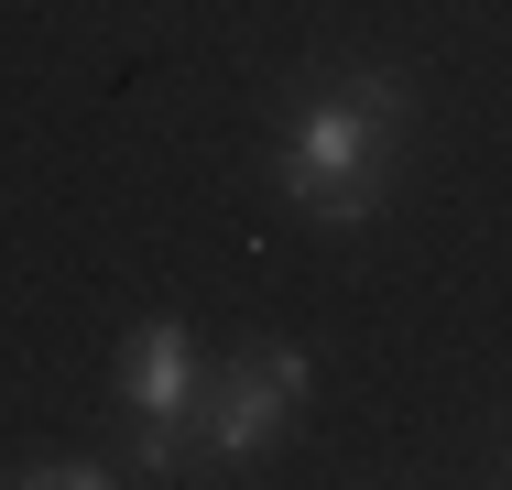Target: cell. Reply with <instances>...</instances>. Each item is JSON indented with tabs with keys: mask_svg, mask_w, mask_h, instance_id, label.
I'll return each instance as SVG.
<instances>
[{
	"mask_svg": "<svg viewBox=\"0 0 512 490\" xmlns=\"http://www.w3.org/2000/svg\"><path fill=\"white\" fill-rule=\"evenodd\" d=\"M11 480H33V490H109L120 469H109V458H33V469H11Z\"/></svg>",
	"mask_w": 512,
	"mask_h": 490,
	"instance_id": "4",
	"label": "cell"
},
{
	"mask_svg": "<svg viewBox=\"0 0 512 490\" xmlns=\"http://www.w3.org/2000/svg\"><path fill=\"white\" fill-rule=\"evenodd\" d=\"M197 382H207V349L175 316L131 327V349H120V403L131 414H197Z\"/></svg>",
	"mask_w": 512,
	"mask_h": 490,
	"instance_id": "3",
	"label": "cell"
},
{
	"mask_svg": "<svg viewBox=\"0 0 512 490\" xmlns=\"http://www.w3.org/2000/svg\"><path fill=\"white\" fill-rule=\"evenodd\" d=\"M306 392H316V349H295V338H240V349H229V360L197 382V447H207V480H218V469L273 458V447L295 436Z\"/></svg>",
	"mask_w": 512,
	"mask_h": 490,
	"instance_id": "2",
	"label": "cell"
},
{
	"mask_svg": "<svg viewBox=\"0 0 512 490\" xmlns=\"http://www.w3.org/2000/svg\"><path fill=\"white\" fill-rule=\"evenodd\" d=\"M404 131H414L404 66H349V77H327V88H306L284 109V131H273V196L295 218H316V229H360L393 196Z\"/></svg>",
	"mask_w": 512,
	"mask_h": 490,
	"instance_id": "1",
	"label": "cell"
}]
</instances>
